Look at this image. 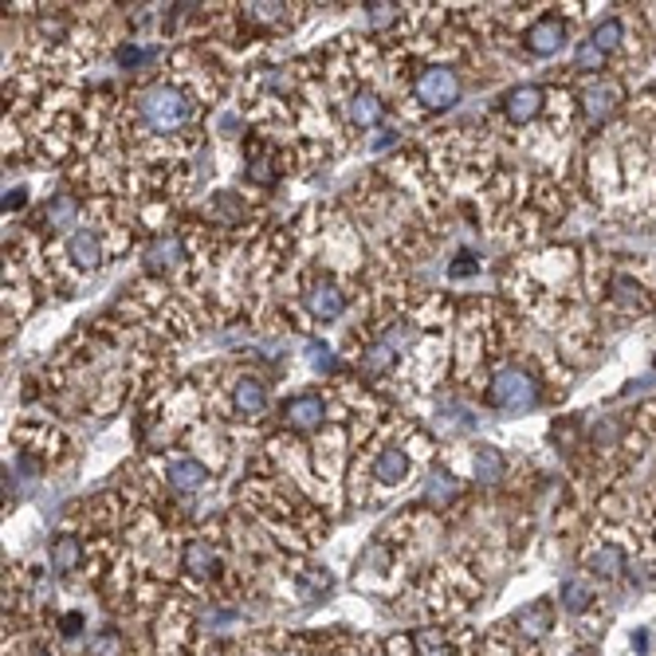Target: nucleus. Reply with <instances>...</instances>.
<instances>
[{"instance_id":"nucleus-13","label":"nucleus","mask_w":656,"mask_h":656,"mask_svg":"<svg viewBox=\"0 0 656 656\" xmlns=\"http://www.w3.org/2000/svg\"><path fill=\"white\" fill-rule=\"evenodd\" d=\"M181 570L189 578H197V582H209V578L220 575V551H216V543H209V539H193V543H185Z\"/></svg>"},{"instance_id":"nucleus-32","label":"nucleus","mask_w":656,"mask_h":656,"mask_svg":"<svg viewBox=\"0 0 656 656\" xmlns=\"http://www.w3.org/2000/svg\"><path fill=\"white\" fill-rule=\"evenodd\" d=\"M24 205V189H12L9 197H4V209H21Z\"/></svg>"},{"instance_id":"nucleus-16","label":"nucleus","mask_w":656,"mask_h":656,"mask_svg":"<svg viewBox=\"0 0 656 656\" xmlns=\"http://www.w3.org/2000/svg\"><path fill=\"white\" fill-rule=\"evenodd\" d=\"M381 114H386V106H381V99L374 91H354L346 99V123L354 126V130H369V126H378Z\"/></svg>"},{"instance_id":"nucleus-12","label":"nucleus","mask_w":656,"mask_h":656,"mask_svg":"<svg viewBox=\"0 0 656 656\" xmlns=\"http://www.w3.org/2000/svg\"><path fill=\"white\" fill-rule=\"evenodd\" d=\"M303 303H307V311H311L315 323H335V318L346 311V295H342V288H335L330 279L311 283V288L303 291Z\"/></svg>"},{"instance_id":"nucleus-2","label":"nucleus","mask_w":656,"mask_h":656,"mask_svg":"<svg viewBox=\"0 0 656 656\" xmlns=\"http://www.w3.org/2000/svg\"><path fill=\"white\" fill-rule=\"evenodd\" d=\"M488 401L503 413H527L539 405V381L523 366H503L488 386Z\"/></svg>"},{"instance_id":"nucleus-10","label":"nucleus","mask_w":656,"mask_h":656,"mask_svg":"<svg viewBox=\"0 0 656 656\" xmlns=\"http://www.w3.org/2000/svg\"><path fill=\"white\" fill-rule=\"evenodd\" d=\"M327 420V398L323 393H295L283 401V425L295 432H315Z\"/></svg>"},{"instance_id":"nucleus-33","label":"nucleus","mask_w":656,"mask_h":656,"mask_svg":"<svg viewBox=\"0 0 656 656\" xmlns=\"http://www.w3.org/2000/svg\"><path fill=\"white\" fill-rule=\"evenodd\" d=\"M570 656H590V653H585V648H578V653H570Z\"/></svg>"},{"instance_id":"nucleus-4","label":"nucleus","mask_w":656,"mask_h":656,"mask_svg":"<svg viewBox=\"0 0 656 656\" xmlns=\"http://www.w3.org/2000/svg\"><path fill=\"white\" fill-rule=\"evenodd\" d=\"M413 99H417L425 111H449L456 99H461V75L452 67H425L420 79L413 83Z\"/></svg>"},{"instance_id":"nucleus-18","label":"nucleus","mask_w":656,"mask_h":656,"mask_svg":"<svg viewBox=\"0 0 656 656\" xmlns=\"http://www.w3.org/2000/svg\"><path fill=\"white\" fill-rule=\"evenodd\" d=\"M75 216H79V205H75L67 193H55V197H48V205L40 209L36 225H43L48 232H63V228L75 225Z\"/></svg>"},{"instance_id":"nucleus-5","label":"nucleus","mask_w":656,"mask_h":656,"mask_svg":"<svg viewBox=\"0 0 656 656\" xmlns=\"http://www.w3.org/2000/svg\"><path fill=\"white\" fill-rule=\"evenodd\" d=\"M605 303H609V311H617V315L636 318L653 311V291L636 276H629V272H614V276L605 279Z\"/></svg>"},{"instance_id":"nucleus-28","label":"nucleus","mask_w":656,"mask_h":656,"mask_svg":"<svg viewBox=\"0 0 656 656\" xmlns=\"http://www.w3.org/2000/svg\"><path fill=\"white\" fill-rule=\"evenodd\" d=\"M283 12H288V4H248V16L256 24H276L283 21Z\"/></svg>"},{"instance_id":"nucleus-8","label":"nucleus","mask_w":656,"mask_h":656,"mask_svg":"<svg viewBox=\"0 0 656 656\" xmlns=\"http://www.w3.org/2000/svg\"><path fill=\"white\" fill-rule=\"evenodd\" d=\"M523 40L527 48H531V55H558L566 48V40H570V21L558 16V12H543V16L527 28Z\"/></svg>"},{"instance_id":"nucleus-21","label":"nucleus","mask_w":656,"mask_h":656,"mask_svg":"<svg viewBox=\"0 0 656 656\" xmlns=\"http://www.w3.org/2000/svg\"><path fill=\"white\" fill-rule=\"evenodd\" d=\"M79 563H83L79 539H72V534H55V543H52L55 575H72V570H79Z\"/></svg>"},{"instance_id":"nucleus-15","label":"nucleus","mask_w":656,"mask_h":656,"mask_svg":"<svg viewBox=\"0 0 656 656\" xmlns=\"http://www.w3.org/2000/svg\"><path fill=\"white\" fill-rule=\"evenodd\" d=\"M267 409V386L260 378H237L232 386V413L237 417H260Z\"/></svg>"},{"instance_id":"nucleus-3","label":"nucleus","mask_w":656,"mask_h":656,"mask_svg":"<svg viewBox=\"0 0 656 656\" xmlns=\"http://www.w3.org/2000/svg\"><path fill=\"white\" fill-rule=\"evenodd\" d=\"M546 111H551V91L539 87V83H519V87H512V91L503 94V118L515 130L534 126Z\"/></svg>"},{"instance_id":"nucleus-29","label":"nucleus","mask_w":656,"mask_h":656,"mask_svg":"<svg viewBox=\"0 0 656 656\" xmlns=\"http://www.w3.org/2000/svg\"><path fill=\"white\" fill-rule=\"evenodd\" d=\"M476 272H480V260H476L472 252H461V256H456V264H449V279L476 276Z\"/></svg>"},{"instance_id":"nucleus-14","label":"nucleus","mask_w":656,"mask_h":656,"mask_svg":"<svg viewBox=\"0 0 656 656\" xmlns=\"http://www.w3.org/2000/svg\"><path fill=\"white\" fill-rule=\"evenodd\" d=\"M165 483L181 495H193L201 492L209 483V464L197 461V456H181V461H169L165 464Z\"/></svg>"},{"instance_id":"nucleus-27","label":"nucleus","mask_w":656,"mask_h":656,"mask_svg":"<svg viewBox=\"0 0 656 656\" xmlns=\"http://www.w3.org/2000/svg\"><path fill=\"white\" fill-rule=\"evenodd\" d=\"M327 590H330L327 570H303V575H299V597H303V602H318Z\"/></svg>"},{"instance_id":"nucleus-20","label":"nucleus","mask_w":656,"mask_h":656,"mask_svg":"<svg viewBox=\"0 0 656 656\" xmlns=\"http://www.w3.org/2000/svg\"><path fill=\"white\" fill-rule=\"evenodd\" d=\"M590 40H594L597 52H602L605 60H609V55H617L621 48H626V21H621V16H609V21L597 24Z\"/></svg>"},{"instance_id":"nucleus-25","label":"nucleus","mask_w":656,"mask_h":656,"mask_svg":"<svg viewBox=\"0 0 656 656\" xmlns=\"http://www.w3.org/2000/svg\"><path fill=\"white\" fill-rule=\"evenodd\" d=\"M605 63H609V60L597 52L594 40H582L575 48V63H570V72H575V75H597V72H605Z\"/></svg>"},{"instance_id":"nucleus-7","label":"nucleus","mask_w":656,"mask_h":656,"mask_svg":"<svg viewBox=\"0 0 656 656\" xmlns=\"http://www.w3.org/2000/svg\"><path fill=\"white\" fill-rule=\"evenodd\" d=\"M617 103H621V87L614 79H594L585 83L578 91V111L585 114L590 126H605L617 114Z\"/></svg>"},{"instance_id":"nucleus-6","label":"nucleus","mask_w":656,"mask_h":656,"mask_svg":"<svg viewBox=\"0 0 656 656\" xmlns=\"http://www.w3.org/2000/svg\"><path fill=\"white\" fill-rule=\"evenodd\" d=\"M633 566V554L621 539H597L590 551H585V570L597 578V582H617L621 575H629Z\"/></svg>"},{"instance_id":"nucleus-19","label":"nucleus","mask_w":656,"mask_h":656,"mask_svg":"<svg viewBox=\"0 0 656 656\" xmlns=\"http://www.w3.org/2000/svg\"><path fill=\"white\" fill-rule=\"evenodd\" d=\"M472 472L480 483H500L507 476V456H503L495 444H476V456H472Z\"/></svg>"},{"instance_id":"nucleus-17","label":"nucleus","mask_w":656,"mask_h":656,"mask_svg":"<svg viewBox=\"0 0 656 656\" xmlns=\"http://www.w3.org/2000/svg\"><path fill=\"white\" fill-rule=\"evenodd\" d=\"M512 626L519 629V636H527V641H539V636H546V633H551V626H554L551 602H531L527 609H519V614L512 617Z\"/></svg>"},{"instance_id":"nucleus-22","label":"nucleus","mask_w":656,"mask_h":656,"mask_svg":"<svg viewBox=\"0 0 656 656\" xmlns=\"http://www.w3.org/2000/svg\"><path fill=\"white\" fill-rule=\"evenodd\" d=\"M563 605L570 614H585L590 605H594V585L585 582V578H566L563 582Z\"/></svg>"},{"instance_id":"nucleus-23","label":"nucleus","mask_w":656,"mask_h":656,"mask_svg":"<svg viewBox=\"0 0 656 656\" xmlns=\"http://www.w3.org/2000/svg\"><path fill=\"white\" fill-rule=\"evenodd\" d=\"M456 492H461V483L452 480V472H432L429 483H425V503L429 507H449V500Z\"/></svg>"},{"instance_id":"nucleus-30","label":"nucleus","mask_w":656,"mask_h":656,"mask_svg":"<svg viewBox=\"0 0 656 656\" xmlns=\"http://www.w3.org/2000/svg\"><path fill=\"white\" fill-rule=\"evenodd\" d=\"M123 645H118V633H99L91 645V656H118Z\"/></svg>"},{"instance_id":"nucleus-31","label":"nucleus","mask_w":656,"mask_h":656,"mask_svg":"<svg viewBox=\"0 0 656 656\" xmlns=\"http://www.w3.org/2000/svg\"><path fill=\"white\" fill-rule=\"evenodd\" d=\"M366 9H369V16H374V21H386V24H390L393 21V16H398V4H366Z\"/></svg>"},{"instance_id":"nucleus-9","label":"nucleus","mask_w":656,"mask_h":656,"mask_svg":"<svg viewBox=\"0 0 656 656\" xmlns=\"http://www.w3.org/2000/svg\"><path fill=\"white\" fill-rule=\"evenodd\" d=\"M63 256L72 260L79 272H91V267H99L106 260V232L103 228H75L72 237H67V244H63Z\"/></svg>"},{"instance_id":"nucleus-1","label":"nucleus","mask_w":656,"mask_h":656,"mask_svg":"<svg viewBox=\"0 0 656 656\" xmlns=\"http://www.w3.org/2000/svg\"><path fill=\"white\" fill-rule=\"evenodd\" d=\"M130 111H134V118H138V130L169 138V134L185 130V126L193 123L197 106L181 87H174V83H154V87H146V91L134 94Z\"/></svg>"},{"instance_id":"nucleus-11","label":"nucleus","mask_w":656,"mask_h":656,"mask_svg":"<svg viewBox=\"0 0 656 656\" xmlns=\"http://www.w3.org/2000/svg\"><path fill=\"white\" fill-rule=\"evenodd\" d=\"M409 472H413V461L401 444H386V449H378L374 461H369V480L378 483V488H398V483L409 480Z\"/></svg>"},{"instance_id":"nucleus-26","label":"nucleus","mask_w":656,"mask_h":656,"mask_svg":"<svg viewBox=\"0 0 656 656\" xmlns=\"http://www.w3.org/2000/svg\"><path fill=\"white\" fill-rule=\"evenodd\" d=\"M413 648H417V656H452V636L441 629H425L413 636Z\"/></svg>"},{"instance_id":"nucleus-24","label":"nucleus","mask_w":656,"mask_h":656,"mask_svg":"<svg viewBox=\"0 0 656 656\" xmlns=\"http://www.w3.org/2000/svg\"><path fill=\"white\" fill-rule=\"evenodd\" d=\"M146 260H150V267H154V272H162V267H174L177 260H185V248H181V240H177V237H157Z\"/></svg>"}]
</instances>
